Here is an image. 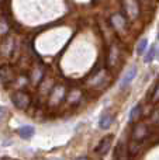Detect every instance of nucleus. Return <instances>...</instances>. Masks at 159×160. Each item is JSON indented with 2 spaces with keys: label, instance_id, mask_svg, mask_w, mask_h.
<instances>
[{
  "label": "nucleus",
  "instance_id": "obj_1",
  "mask_svg": "<svg viewBox=\"0 0 159 160\" xmlns=\"http://www.w3.org/2000/svg\"><path fill=\"white\" fill-rule=\"evenodd\" d=\"M11 101L18 110H27L31 104V97L25 91H16L11 96Z\"/></svg>",
  "mask_w": 159,
  "mask_h": 160
},
{
  "label": "nucleus",
  "instance_id": "obj_2",
  "mask_svg": "<svg viewBox=\"0 0 159 160\" xmlns=\"http://www.w3.org/2000/svg\"><path fill=\"white\" fill-rule=\"evenodd\" d=\"M0 80L3 84H10L16 80V73L10 65H2L0 66Z\"/></svg>",
  "mask_w": 159,
  "mask_h": 160
},
{
  "label": "nucleus",
  "instance_id": "obj_3",
  "mask_svg": "<svg viewBox=\"0 0 159 160\" xmlns=\"http://www.w3.org/2000/svg\"><path fill=\"white\" fill-rule=\"evenodd\" d=\"M111 141H113V136L111 135H107L99 142V145L96 146V153L99 155H106L109 152L110 146H111Z\"/></svg>",
  "mask_w": 159,
  "mask_h": 160
},
{
  "label": "nucleus",
  "instance_id": "obj_4",
  "mask_svg": "<svg viewBox=\"0 0 159 160\" xmlns=\"http://www.w3.org/2000/svg\"><path fill=\"white\" fill-rule=\"evenodd\" d=\"M137 70H138L137 66H131L128 70H127L126 75H124L123 79H121V83H120V87L121 88L128 87V84L135 79V76H137Z\"/></svg>",
  "mask_w": 159,
  "mask_h": 160
},
{
  "label": "nucleus",
  "instance_id": "obj_5",
  "mask_svg": "<svg viewBox=\"0 0 159 160\" xmlns=\"http://www.w3.org/2000/svg\"><path fill=\"white\" fill-rule=\"evenodd\" d=\"M17 133H18L23 139H30V138L34 136L35 129H34V127H31V125H24V127H21V128L17 129Z\"/></svg>",
  "mask_w": 159,
  "mask_h": 160
},
{
  "label": "nucleus",
  "instance_id": "obj_6",
  "mask_svg": "<svg viewBox=\"0 0 159 160\" xmlns=\"http://www.w3.org/2000/svg\"><path fill=\"white\" fill-rule=\"evenodd\" d=\"M113 122H114V115H111V114H104V115H101V118L99 119V125H100L101 129L110 128L113 125Z\"/></svg>",
  "mask_w": 159,
  "mask_h": 160
},
{
  "label": "nucleus",
  "instance_id": "obj_7",
  "mask_svg": "<svg viewBox=\"0 0 159 160\" xmlns=\"http://www.w3.org/2000/svg\"><path fill=\"white\" fill-rule=\"evenodd\" d=\"M146 135H148V127L144 125V124L137 125V128H135V131H134V139L135 141H141V139H144Z\"/></svg>",
  "mask_w": 159,
  "mask_h": 160
},
{
  "label": "nucleus",
  "instance_id": "obj_8",
  "mask_svg": "<svg viewBox=\"0 0 159 160\" xmlns=\"http://www.w3.org/2000/svg\"><path fill=\"white\" fill-rule=\"evenodd\" d=\"M115 160H128V150L124 143H120L115 150Z\"/></svg>",
  "mask_w": 159,
  "mask_h": 160
},
{
  "label": "nucleus",
  "instance_id": "obj_9",
  "mask_svg": "<svg viewBox=\"0 0 159 160\" xmlns=\"http://www.w3.org/2000/svg\"><path fill=\"white\" fill-rule=\"evenodd\" d=\"M140 112H141V105L137 104L134 105V107L131 108V111H130V121H137L138 117H140Z\"/></svg>",
  "mask_w": 159,
  "mask_h": 160
},
{
  "label": "nucleus",
  "instance_id": "obj_10",
  "mask_svg": "<svg viewBox=\"0 0 159 160\" xmlns=\"http://www.w3.org/2000/svg\"><path fill=\"white\" fill-rule=\"evenodd\" d=\"M128 11H130V16L131 17H137L138 16V7H137V3L135 0H128Z\"/></svg>",
  "mask_w": 159,
  "mask_h": 160
},
{
  "label": "nucleus",
  "instance_id": "obj_11",
  "mask_svg": "<svg viewBox=\"0 0 159 160\" xmlns=\"http://www.w3.org/2000/svg\"><path fill=\"white\" fill-rule=\"evenodd\" d=\"M146 47H148V39L144 38L140 41V44H138L137 47V53L138 55H144V53L146 52Z\"/></svg>",
  "mask_w": 159,
  "mask_h": 160
},
{
  "label": "nucleus",
  "instance_id": "obj_12",
  "mask_svg": "<svg viewBox=\"0 0 159 160\" xmlns=\"http://www.w3.org/2000/svg\"><path fill=\"white\" fill-rule=\"evenodd\" d=\"M155 55H156V48H155V47L149 48V51H146V55H145V58H144V61H145V62H151L152 59H154Z\"/></svg>",
  "mask_w": 159,
  "mask_h": 160
},
{
  "label": "nucleus",
  "instance_id": "obj_13",
  "mask_svg": "<svg viewBox=\"0 0 159 160\" xmlns=\"http://www.w3.org/2000/svg\"><path fill=\"white\" fill-rule=\"evenodd\" d=\"M113 24H114L117 28H123V27H124V20H123V17L118 16V14H117V16H114V17H113Z\"/></svg>",
  "mask_w": 159,
  "mask_h": 160
},
{
  "label": "nucleus",
  "instance_id": "obj_14",
  "mask_svg": "<svg viewBox=\"0 0 159 160\" xmlns=\"http://www.w3.org/2000/svg\"><path fill=\"white\" fill-rule=\"evenodd\" d=\"M4 115H6V110L3 107H0V121L4 118Z\"/></svg>",
  "mask_w": 159,
  "mask_h": 160
},
{
  "label": "nucleus",
  "instance_id": "obj_15",
  "mask_svg": "<svg viewBox=\"0 0 159 160\" xmlns=\"http://www.w3.org/2000/svg\"><path fill=\"white\" fill-rule=\"evenodd\" d=\"M159 100V86H158V93H155V96H154V101H158Z\"/></svg>",
  "mask_w": 159,
  "mask_h": 160
},
{
  "label": "nucleus",
  "instance_id": "obj_16",
  "mask_svg": "<svg viewBox=\"0 0 159 160\" xmlns=\"http://www.w3.org/2000/svg\"><path fill=\"white\" fill-rule=\"evenodd\" d=\"M76 160H87V158H85V156H82V158H78Z\"/></svg>",
  "mask_w": 159,
  "mask_h": 160
},
{
  "label": "nucleus",
  "instance_id": "obj_17",
  "mask_svg": "<svg viewBox=\"0 0 159 160\" xmlns=\"http://www.w3.org/2000/svg\"><path fill=\"white\" fill-rule=\"evenodd\" d=\"M158 58H159V55H158Z\"/></svg>",
  "mask_w": 159,
  "mask_h": 160
}]
</instances>
